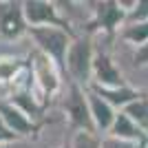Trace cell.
Wrapping results in <instances>:
<instances>
[{
  "mask_svg": "<svg viewBox=\"0 0 148 148\" xmlns=\"http://www.w3.org/2000/svg\"><path fill=\"white\" fill-rule=\"evenodd\" d=\"M27 38H29L31 47L47 58L56 62L58 66H64V58L71 47L73 33L64 27H31L27 29Z\"/></svg>",
  "mask_w": 148,
  "mask_h": 148,
  "instance_id": "3",
  "label": "cell"
},
{
  "mask_svg": "<svg viewBox=\"0 0 148 148\" xmlns=\"http://www.w3.org/2000/svg\"><path fill=\"white\" fill-rule=\"evenodd\" d=\"M93 58H95V40L91 33L73 36L64 58V66H62L64 80L69 77V82L88 88L93 82Z\"/></svg>",
  "mask_w": 148,
  "mask_h": 148,
  "instance_id": "1",
  "label": "cell"
},
{
  "mask_svg": "<svg viewBox=\"0 0 148 148\" xmlns=\"http://www.w3.org/2000/svg\"><path fill=\"white\" fill-rule=\"evenodd\" d=\"M102 148H146V146H139V144H133V142H124V139H117L113 135H102Z\"/></svg>",
  "mask_w": 148,
  "mask_h": 148,
  "instance_id": "13",
  "label": "cell"
},
{
  "mask_svg": "<svg viewBox=\"0 0 148 148\" xmlns=\"http://www.w3.org/2000/svg\"><path fill=\"white\" fill-rule=\"evenodd\" d=\"M27 22L22 13V2H0V38L20 40L27 38Z\"/></svg>",
  "mask_w": 148,
  "mask_h": 148,
  "instance_id": "6",
  "label": "cell"
},
{
  "mask_svg": "<svg viewBox=\"0 0 148 148\" xmlns=\"http://www.w3.org/2000/svg\"><path fill=\"white\" fill-rule=\"evenodd\" d=\"M115 40L128 44V47H133V49L146 44L148 42V20L146 22H128V20H126V22L117 29Z\"/></svg>",
  "mask_w": 148,
  "mask_h": 148,
  "instance_id": "11",
  "label": "cell"
},
{
  "mask_svg": "<svg viewBox=\"0 0 148 148\" xmlns=\"http://www.w3.org/2000/svg\"><path fill=\"white\" fill-rule=\"evenodd\" d=\"M108 135L117 137V139H124V142H133V144H139V146L148 148V133L144 128H139V126H137L124 111L117 113V117H115V122H113Z\"/></svg>",
  "mask_w": 148,
  "mask_h": 148,
  "instance_id": "9",
  "label": "cell"
},
{
  "mask_svg": "<svg viewBox=\"0 0 148 148\" xmlns=\"http://www.w3.org/2000/svg\"><path fill=\"white\" fill-rule=\"evenodd\" d=\"M22 13H25V22L29 29L31 27H64L56 2H49V0H25Z\"/></svg>",
  "mask_w": 148,
  "mask_h": 148,
  "instance_id": "5",
  "label": "cell"
},
{
  "mask_svg": "<svg viewBox=\"0 0 148 148\" xmlns=\"http://www.w3.org/2000/svg\"><path fill=\"white\" fill-rule=\"evenodd\" d=\"M0 117L18 139H31L36 135V122L9 99H0Z\"/></svg>",
  "mask_w": 148,
  "mask_h": 148,
  "instance_id": "7",
  "label": "cell"
},
{
  "mask_svg": "<svg viewBox=\"0 0 148 148\" xmlns=\"http://www.w3.org/2000/svg\"><path fill=\"white\" fill-rule=\"evenodd\" d=\"M56 108L66 117L69 126L75 130H86V133H95L91 119V111H88V97L86 88L77 86L73 82H64L60 95L56 97Z\"/></svg>",
  "mask_w": 148,
  "mask_h": 148,
  "instance_id": "2",
  "label": "cell"
},
{
  "mask_svg": "<svg viewBox=\"0 0 148 148\" xmlns=\"http://www.w3.org/2000/svg\"><path fill=\"white\" fill-rule=\"evenodd\" d=\"M13 142H18V137L7 128V124L2 122V117H0V148H2V146H9V144H13Z\"/></svg>",
  "mask_w": 148,
  "mask_h": 148,
  "instance_id": "14",
  "label": "cell"
},
{
  "mask_svg": "<svg viewBox=\"0 0 148 148\" xmlns=\"http://www.w3.org/2000/svg\"><path fill=\"white\" fill-rule=\"evenodd\" d=\"M29 69H31V75H33V84H36L38 93L42 97H49V99H56L60 95L62 86H64V80H62V69L58 66L56 62L47 58L44 53L36 51L31 47L29 51Z\"/></svg>",
  "mask_w": 148,
  "mask_h": 148,
  "instance_id": "4",
  "label": "cell"
},
{
  "mask_svg": "<svg viewBox=\"0 0 148 148\" xmlns=\"http://www.w3.org/2000/svg\"><path fill=\"white\" fill-rule=\"evenodd\" d=\"M86 97H88V111H91V119H93V126H95V133L97 135H108L113 122L117 117V113L104 97H99L95 91L86 88Z\"/></svg>",
  "mask_w": 148,
  "mask_h": 148,
  "instance_id": "8",
  "label": "cell"
},
{
  "mask_svg": "<svg viewBox=\"0 0 148 148\" xmlns=\"http://www.w3.org/2000/svg\"><path fill=\"white\" fill-rule=\"evenodd\" d=\"M71 148H102V135L86 133V130H75L71 135Z\"/></svg>",
  "mask_w": 148,
  "mask_h": 148,
  "instance_id": "12",
  "label": "cell"
},
{
  "mask_svg": "<svg viewBox=\"0 0 148 148\" xmlns=\"http://www.w3.org/2000/svg\"><path fill=\"white\" fill-rule=\"evenodd\" d=\"M88 88L95 91L99 97H104L115 111H124L126 106H130L133 102H137V99L142 97V93L135 91V88L128 86V84L117 86V88H104V86H88Z\"/></svg>",
  "mask_w": 148,
  "mask_h": 148,
  "instance_id": "10",
  "label": "cell"
},
{
  "mask_svg": "<svg viewBox=\"0 0 148 148\" xmlns=\"http://www.w3.org/2000/svg\"><path fill=\"white\" fill-rule=\"evenodd\" d=\"M62 148H71V142H69V144H66V146H62Z\"/></svg>",
  "mask_w": 148,
  "mask_h": 148,
  "instance_id": "15",
  "label": "cell"
}]
</instances>
